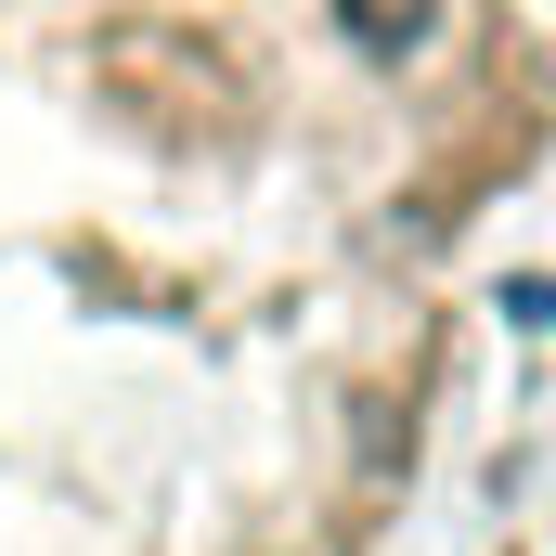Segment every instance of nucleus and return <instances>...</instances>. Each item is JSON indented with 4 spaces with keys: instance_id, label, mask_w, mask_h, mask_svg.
<instances>
[{
    "instance_id": "f257e3e1",
    "label": "nucleus",
    "mask_w": 556,
    "mask_h": 556,
    "mask_svg": "<svg viewBox=\"0 0 556 556\" xmlns=\"http://www.w3.org/2000/svg\"><path fill=\"white\" fill-rule=\"evenodd\" d=\"M260 155L233 0H0V556H220Z\"/></svg>"
},
{
    "instance_id": "f03ea898",
    "label": "nucleus",
    "mask_w": 556,
    "mask_h": 556,
    "mask_svg": "<svg viewBox=\"0 0 556 556\" xmlns=\"http://www.w3.org/2000/svg\"><path fill=\"white\" fill-rule=\"evenodd\" d=\"M324 13H337V39H350V52H389V65L440 26V0H324Z\"/></svg>"
}]
</instances>
